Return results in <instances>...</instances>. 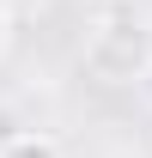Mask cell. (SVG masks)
Here are the masks:
<instances>
[{
  "label": "cell",
  "mask_w": 152,
  "mask_h": 158,
  "mask_svg": "<svg viewBox=\"0 0 152 158\" xmlns=\"http://www.w3.org/2000/svg\"><path fill=\"white\" fill-rule=\"evenodd\" d=\"M85 73L97 85H140L152 79V19L140 6H103L85 24Z\"/></svg>",
  "instance_id": "obj_1"
},
{
  "label": "cell",
  "mask_w": 152,
  "mask_h": 158,
  "mask_svg": "<svg viewBox=\"0 0 152 158\" xmlns=\"http://www.w3.org/2000/svg\"><path fill=\"white\" fill-rule=\"evenodd\" d=\"M6 43H12V12H6V0H0V55H6Z\"/></svg>",
  "instance_id": "obj_3"
},
{
  "label": "cell",
  "mask_w": 152,
  "mask_h": 158,
  "mask_svg": "<svg viewBox=\"0 0 152 158\" xmlns=\"http://www.w3.org/2000/svg\"><path fill=\"white\" fill-rule=\"evenodd\" d=\"M0 158H67V152H61V140H55V134L24 128V134H6V140H0Z\"/></svg>",
  "instance_id": "obj_2"
}]
</instances>
